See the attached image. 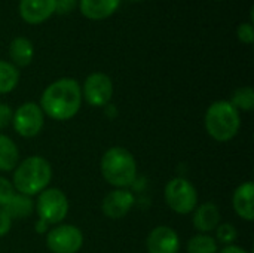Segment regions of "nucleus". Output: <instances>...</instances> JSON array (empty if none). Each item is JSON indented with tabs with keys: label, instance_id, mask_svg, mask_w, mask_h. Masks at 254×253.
I'll return each mask as SVG.
<instances>
[{
	"label": "nucleus",
	"instance_id": "obj_1",
	"mask_svg": "<svg viewBox=\"0 0 254 253\" xmlns=\"http://www.w3.org/2000/svg\"><path fill=\"white\" fill-rule=\"evenodd\" d=\"M82 101L80 84L73 78H60L43 89L39 106L45 116L57 122H64L79 113Z\"/></svg>",
	"mask_w": 254,
	"mask_h": 253
},
{
	"label": "nucleus",
	"instance_id": "obj_2",
	"mask_svg": "<svg viewBox=\"0 0 254 253\" xmlns=\"http://www.w3.org/2000/svg\"><path fill=\"white\" fill-rule=\"evenodd\" d=\"M54 171L51 163L40 155H31L18 163L13 170L12 185L18 194L34 197L49 188Z\"/></svg>",
	"mask_w": 254,
	"mask_h": 253
},
{
	"label": "nucleus",
	"instance_id": "obj_3",
	"mask_svg": "<svg viewBox=\"0 0 254 253\" xmlns=\"http://www.w3.org/2000/svg\"><path fill=\"white\" fill-rule=\"evenodd\" d=\"M204 127L213 140L228 143L235 139L241 130V113L231 104L229 100L213 101L205 110Z\"/></svg>",
	"mask_w": 254,
	"mask_h": 253
},
{
	"label": "nucleus",
	"instance_id": "obj_4",
	"mask_svg": "<svg viewBox=\"0 0 254 253\" xmlns=\"http://www.w3.org/2000/svg\"><path fill=\"white\" fill-rule=\"evenodd\" d=\"M100 171L110 186L129 188L137 179V161L128 149L112 146L101 157Z\"/></svg>",
	"mask_w": 254,
	"mask_h": 253
},
{
	"label": "nucleus",
	"instance_id": "obj_5",
	"mask_svg": "<svg viewBox=\"0 0 254 253\" xmlns=\"http://www.w3.org/2000/svg\"><path fill=\"white\" fill-rule=\"evenodd\" d=\"M70 210V203L67 195L60 188H46L37 195L34 201V212L37 221H42L49 228L64 222Z\"/></svg>",
	"mask_w": 254,
	"mask_h": 253
},
{
	"label": "nucleus",
	"instance_id": "obj_6",
	"mask_svg": "<svg viewBox=\"0 0 254 253\" xmlns=\"http://www.w3.org/2000/svg\"><path fill=\"white\" fill-rule=\"evenodd\" d=\"M164 200L174 213L190 215L198 206V191L186 177H173L164 188Z\"/></svg>",
	"mask_w": 254,
	"mask_h": 253
},
{
	"label": "nucleus",
	"instance_id": "obj_7",
	"mask_svg": "<svg viewBox=\"0 0 254 253\" xmlns=\"http://www.w3.org/2000/svg\"><path fill=\"white\" fill-rule=\"evenodd\" d=\"M12 127L18 136L33 139L39 136L45 127V113L36 101H25L13 110Z\"/></svg>",
	"mask_w": 254,
	"mask_h": 253
},
{
	"label": "nucleus",
	"instance_id": "obj_8",
	"mask_svg": "<svg viewBox=\"0 0 254 253\" xmlns=\"http://www.w3.org/2000/svg\"><path fill=\"white\" fill-rule=\"evenodd\" d=\"M46 248L51 253H77L83 246V233L71 224H60L46 233Z\"/></svg>",
	"mask_w": 254,
	"mask_h": 253
},
{
	"label": "nucleus",
	"instance_id": "obj_9",
	"mask_svg": "<svg viewBox=\"0 0 254 253\" xmlns=\"http://www.w3.org/2000/svg\"><path fill=\"white\" fill-rule=\"evenodd\" d=\"M80 88L82 98L92 107H106L110 104L115 92L112 78L103 72H94L88 75Z\"/></svg>",
	"mask_w": 254,
	"mask_h": 253
},
{
	"label": "nucleus",
	"instance_id": "obj_10",
	"mask_svg": "<svg viewBox=\"0 0 254 253\" xmlns=\"http://www.w3.org/2000/svg\"><path fill=\"white\" fill-rule=\"evenodd\" d=\"M135 197L128 188H113L101 201V212L106 218L118 221L125 218L134 207Z\"/></svg>",
	"mask_w": 254,
	"mask_h": 253
},
{
	"label": "nucleus",
	"instance_id": "obj_11",
	"mask_svg": "<svg viewBox=\"0 0 254 253\" xmlns=\"http://www.w3.org/2000/svg\"><path fill=\"white\" fill-rule=\"evenodd\" d=\"M182 248L177 231L168 225L155 227L146 239L147 253H179Z\"/></svg>",
	"mask_w": 254,
	"mask_h": 253
},
{
	"label": "nucleus",
	"instance_id": "obj_12",
	"mask_svg": "<svg viewBox=\"0 0 254 253\" xmlns=\"http://www.w3.org/2000/svg\"><path fill=\"white\" fill-rule=\"evenodd\" d=\"M19 16L30 25H39L55 13V0H19Z\"/></svg>",
	"mask_w": 254,
	"mask_h": 253
},
{
	"label": "nucleus",
	"instance_id": "obj_13",
	"mask_svg": "<svg viewBox=\"0 0 254 253\" xmlns=\"http://www.w3.org/2000/svg\"><path fill=\"white\" fill-rule=\"evenodd\" d=\"M190 215L192 225L199 234H210L219 227V224H222L220 209L213 201L198 204Z\"/></svg>",
	"mask_w": 254,
	"mask_h": 253
},
{
	"label": "nucleus",
	"instance_id": "obj_14",
	"mask_svg": "<svg viewBox=\"0 0 254 253\" xmlns=\"http://www.w3.org/2000/svg\"><path fill=\"white\" fill-rule=\"evenodd\" d=\"M254 183L252 180L243 182L238 185L232 194V207L234 212L247 222L254 221Z\"/></svg>",
	"mask_w": 254,
	"mask_h": 253
},
{
	"label": "nucleus",
	"instance_id": "obj_15",
	"mask_svg": "<svg viewBox=\"0 0 254 253\" xmlns=\"http://www.w3.org/2000/svg\"><path fill=\"white\" fill-rule=\"evenodd\" d=\"M122 0H79L80 13L91 21H103L110 18L121 6Z\"/></svg>",
	"mask_w": 254,
	"mask_h": 253
},
{
	"label": "nucleus",
	"instance_id": "obj_16",
	"mask_svg": "<svg viewBox=\"0 0 254 253\" xmlns=\"http://www.w3.org/2000/svg\"><path fill=\"white\" fill-rule=\"evenodd\" d=\"M9 57H10V63L18 69L30 66L34 58L33 42L24 36L13 37L9 43Z\"/></svg>",
	"mask_w": 254,
	"mask_h": 253
},
{
	"label": "nucleus",
	"instance_id": "obj_17",
	"mask_svg": "<svg viewBox=\"0 0 254 253\" xmlns=\"http://www.w3.org/2000/svg\"><path fill=\"white\" fill-rule=\"evenodd\" d=\"M19 163V149L16 143L6 134H0V171H13Z\"/></svg>",
	"mask_w": 254,
	"mask_h": 253
},
{
	"label": "nucleus",
	"instance_id": "obj_18",
	"mask_svg": "<svg viewBox=\"0 0 254 253\" xmlns=\"http://www.w3.org/2000/svg\"><path fill=\"white\" fill-rule=\"evenodd\" d=\"M3 209L12 221L13 219H25L34 213V201L31 197L15 192V195L9 200V203Z\"/></svg>",
	"mask_w": 254,
	"mask_h": 253
},
{
	"label": "nucleus",
	"instance_id": "obj_19",
	"mask_svg": "<svg viewBox=\"0 0 254 253\" xmlns=\"http://www.w3.org/2000/svg\"><path fill=\"white\" fill-rule=\"evenodd\" d=\"M19 69L10 61L0 60V95L12 92L19 84Z\"/></svg>",
	"mask_w": 254,
	"mask_h": 253
},
{
	"label": "nucleus",
	"instance_id": "obj_20",
	"mask_svg": "<svg viewBox=\"0 0 254 253\" xmlns=\"http://www.w3.org/2000/svg\"><path fill=\"white\" fill-rule=\"evenodd\" d=\"M188 253H217L219 243L211 234H195L188 240Z\"/></svg>",
	"mask_w": 254,
	"mask_h": 253
},
{
	"label": "nucleus",
	"instance_id": "obj_21",
	"mask_svg": "<svg viewBox=\"0 0 254 253\" xmlns=\"http://www.w3.org/2000/svg\"><path fill=\"white\" fill-rule=\"evenodd\" d=\"M231 104L241 113V112H252L254 109V89L252 86H240L232 92Z\"/></svg>",
	"mask_w": 254,
	"mask_h": 253
},
{
	"label": "nucleus",
	"instance_id": "obj_22",
	"mask_svg": "<svg viewBox=\"0 0 254 253\" xmlns=\"http://www.w3.org/2000/svg\"><path fill=\"white\" fill-rule=\"evenodd\" d=\"M216 233V242L220 243V245H225V246H229V245H235L237 239H238V230L234 224H229V222H223V224H219V227L214 230Z\"/></svg>",
	"mask_w": 254,
	"mask_h": 253
},
{
	"label": "nucleus",
	"instance_id": "obj_23",
	"mask_svg": "<svg viewBox=\"0 0 254 253\" xmlns=\"http://www.w3.org/2000/svg\"><path fill=\"white\" fill-rule=\"evenodd\" d=\"M15 192L16 191H15L12 182L3 176H0V207H4L9 203V200L15 195Z\"/></svg>",
	"mask_w": 254,
	"mask_h": 253
},
{
	"label": "nucleus",
	"instance_id": "obj_24",
	"mask_svg": "<svg viewBox=\"0 0 254 253\" xmlns=\"http://www.w3.org/2000/svg\"><path fill=\"white\" fill-rule=\"evenodd\" d=\"M237 37L241 43L252 45L254 42V27L252 22H241L237 28Z\"/></svg>",
	"mask_w": 254,
	"mask_h": 253
},
{
	"label": "nucleus",
	"instance_id": "obj_25",
	"mask_svg": "<svg viewBox=\"0 0 254 253\" xmlns=\"http://www.w3.org/2000/svg\"><path fill=\"white\" fill-rule=\"evenodd\" d=\"M79 0H55V13L67 15L74 10Z\"/></svg>",
	"mask_w": 254,
	"mask_h": 253
},
{
	"label": "nucleus",
	"instance_id": "obj_26",
	"mask_svg": "<svg viewBox=\"0 0 254 253\" xmlns=\"http://www.w3.org/2000/svg\"><path fill=\"white\" fill-rule=\"evenodd\" d=\"M12 115H13L12 107L6 103H0V131L4 130L7 125H10Z\"/></svg>",
	"mask_w": 254,
	"mask_h": 253
},
{
	"label": "nucleus",
	"instance_id": "obj_27",
	"mask_svg": "<svg viewBox=\"0 0 254 253\" xmlns=\"http://www.w3.org/2000/svg\"><path fill=\"white\" fill-rule=\"evenodd\" d=\"M12 222H13V221H12V219L9 218V215L4 212V209L0 207V239L4 237V236L10 231Z\"/></svg>",
	"mask_w": 254,
	"mask_h": 253
},
{
	"label": "nucleus",
	"instance_id": "obj_28",
	"mask_svg": "<svg viewBox=\"0 0 254 253\" xmlns=\"http://www.w3.org/2000/svg\"><path fill=\"white\" fill-rule=\"evenodd\" d=\"M217 253H249L244 248L237 246V245H229V246H223Z\"/></svg>",
	"mask_w": 254,
	"mask_h": 253
},
{
	"label": "nucleus",
	"instance_id": "obj_29",
	"mask_svg": "<svg viewBox=\"0 0 254 253\" xmlns=\"http://www.w3.org/2000/svg\"><path fill=\"white\" fill-rule=\"evenodd\" d=\"M129 1H143V0H129Z\"/></svg>",
	"mask_w": 254,
	"mask_h": 253
},
{
	"label": "nucleus",
	"instance_id": "obj_30",
	"mask_svg": "<svg viewBox=\"0 0 254 253\" xmlns=\"http://www.w3.org/2000/svg\"><path fill=\"white\" fill-rule=\"evenodd\" d=\"M216 1H222V0H216Z\"/></svg>",
	"mask_w": 254,
	"mask_h": 253
}]
</instances>
